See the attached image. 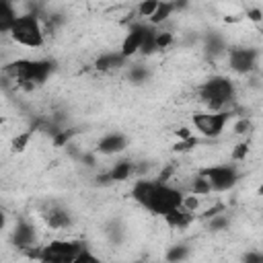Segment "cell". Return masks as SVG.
I'll return each instance as SVG.
<instances>
[{
    "mask_svg": "<svg viewBox=\"0 0 263 263\" xmlns=\"http://www.w3.org/2000/svg\"><path fill=\"white\" fill-rule=\"evenodd\" d=\"M127 148V136L121 132H109L105 134L99 142H97V152L105 154V156H113V154H121Z\"/></svg>",
    "mask_w": 263,
    "mask_h": 263,
    "instance_id": "cell-12",
    "label": "cell"
},
{
    "mask_svg": "<svg viewBox=\"0 0 263 263\" xmlns=\"http://www.w3.org/2000/svg\"><path fill=\"white\" fill-rule=\"evenodd\" d=\"M158 6H160V2H156V0H144L142 4H138V12H140V16H146L150 21L154 16V12L158 10Z\"/></svg>",
    "mask_w": 263,
    "mask_h": 263,
    "instance_id": "cell-24",
    "label": "cell"
},
{
    "mask_svg": "<svg viewBox=\"0 0 263 263\" xmlns=\"http://www.w3.org/2000/svg\"><path fill=\"white\" fill-rule=\"evenodd\" d=\"M134 164L132 162H127V160H119L117 164H113L111 168H109V173L103 177V179H107V181H125V179H129L132 175H134Z\"/></svg>",
    "mask_w": 263,
    "mask_h": 263,
    "instance_id": "cell-16",
    "label": "cell"
},
{
    "mask_svg": "<svg viewBox=\"0 0 263 263\" xmlns=\"http://www.w3.org/2000/svg\"><path fill=\"white\" fill-rule=\"evenodd\" d=\"M129 80L134 82V84H142V82H146L148 80V76H150V72H148V68L144 66V64H134V66H129Z\"/></svg>",
    "mask_w": 263,
    "mask_h": 263,
    "instance_id": "cell-21",
    "label": "cell"
},
{
    "mask_svg": "<svg viewBox=\"0 0 263 263\" xmlns=\"http://www.w3.org/2000/svg\"><path fill=\"white\" fill-rule=\"evenodd\" d=\"M173 43V33H168V31H158V35H156V45H158V49H164V47H168Z\"/></svg>",
    "mask_w": 263,
    "mask_h": 263,
    "instance_id": "cell-25",
    "label": "cell"
},
{
    "mask_svg": "<svg viewBox=\"0 0 263 263\" xmlns=\"http://www.w3.org/2000/svg\"><path fill=\"white\" fill-rule=\"evenodd\" d=\"M179 8V4H175V2H160V6H158V10L154 12V16L148 21L152 27H156V25H160V23H164L175 10Z\"/></svg>",
    "mask_w": 263,
    "mask_h": 263,
    "instance_id": "cell-19",
    "label": "cell"
},
{
    "mask_svg": "<svg viewBox=\"0 0 263 263\" xmlns=\"http://www.w3.org/2000/svg\"><path fill=\"white\" fill-rule=\"evenodd\" d=\"M84 242L80 240H70V238H55L49 240L47 245L31 251V255L39 263H72L76 255L82 251Z\"/></svg>",
    "mask_w": 263,
    "mask_h": 263,
    "instance_id": "cell-5",
    "label": "cell"
},
{
    "mask_svg": "<svg viewBox=\"0 0 263 263\" xmlns=\"http://www.w3.org/2000/svg\"><path fill=\"white\" fill-rule=\"evenodd\" d=\"M51 70L53 64L47 60H18L6 68V74H10L18 84L39 86L49 78Z\"/></svg>",
    "mask_w": 263,
    "mask_h": 263,
    "instance_id": "cell-4",
    "label": "cell"
},
{
    "mask_svg": "<svg viewBox=\"0 0 263 263\" xmlns=\"http://www.w3.org/2000/svg\"><path fill=\"white\" fill-rule=\"evenodd\" d=\"M189 245H185V242H179V245H173V247H168V251H166V261L168 263H183L187 257H189Z\"/></svg>",
    "mask_w": 263,
    "mask_h": 263,
    "instance_id": "cell-20",
    "label": "cell"
},
{
    "mask_svg": "<svg viewBox=\"0 0 263 263\" xmlns=\"http://www.w3.org/2000/svg\"><path fill=\"white\" fill-rule=\"evenodd\" d=\"M189 193L195 195V197H203V195H210V193H212L210 181L205 179V175H203L201 171L191 179V183H189Z\"/></svg>",
    "mask_w": 263,
    "mask_h": 263,
    "instance_id": "cell-18",
    "label": "cell"
},
{
    "mask_svg": "<svg viewBox=\"0 0 263 263\" xmlns=\"http://www.w3.org/2000/svg\"><path fill=\"white\" fill-rule=\"evenodd\" d=\"M242 263H263V251H247Z\"/></svg>",
    "mask_w": 263,
    "mask_h": 263,
    "instance_id": "cell-27",
    "label": "cell"
},
{
    "mask_svg": "<svg viewBox=\"0 0 263 263\" xmlns=\"http://www.w3.org/2000/svg\"><path fill=\"white\" fill-rule=\"evenodd\" d=\"M197 95L208 111H228L226 107L234 101L236 86L226 76H212L197 88Z\"/></svg>",
    "mask_w": 263,
    "mask_h": 263,
    "instance_id": "cell-2",
    "label": "cell"
},
{
    "mask_svg": "<svg viewBox=\"0 0 263 263\" xmlns=\"http://www.w3.org/2000/svg\"><path fill=\"white\" fill-rule=\"evenodd\" d=\"M164 220H166V224H168L171 228H187V226L191 224V220H193V212H189V210H185V208H179L177 212H173V214L166 216Z\"/></svg>",
    "mask_w": 263,
    "mask_h": 263,
    "instance_id": "cell-17",
    "label": "cell"
},
{
    "mask_svg": "<svg viewBox=\"0 0 263 263\" xmlns=\"http://www.w3.org/2000/svg\"><path fill=\"white\" fill-rule=\"evenodd\" d=\"M226 224H228V218L216 214V216L210 220V230H222V228H226Z\"/></svg>",
    "mask_w": 263,
    "mask_h": 263,
    "instance_id": "cell-26",
    "label": "cell"
},
{
    "mask_svg": "<svg viewBox=\"0 0 263 263\" xmlns=\"http://www.w3.org/2000/svg\"><path fill=\"white\" fill-rule=\"evenodd\" d=\"M203 53L210 58V60H216L224 53H228V47H226V39L218 33V31H210L203 35Z\"/></svg>",
    "mask_w": 263,
    "mask_h": 263,
    "instance_id": "cell-13",
    "label": "cell"
},
{
    "mask_svg": "<svg viewBox=\"0 0 263 263\" xmlns=\"http://www.w3.org/2000/svg\"><path fill=\"white\" fill-rule=\"evenodd\" d=\"M230 121V111H203L195 113L191 123L195 132L203 138H220Z\"/></svg>",
    "mask_w": 263,
    "mask_h": 263,
    "instance_id": "cell-6",
    "label": "cell"
},
{
    "mask_svg": "<svg viewBox=\"0 0 263 263\" xmlns=\"http://www.w3.org/2000/svg\"><path fill=\"white\" fill-rule=\"evenodd\" d=\"M41 216L45 218L47 226L53 228V230H64V228L72 226V212L66 205L58 203V201H49Z\"/></svg>",
    "mask_w": 263,
    "mask_h": 263,
    "instance_id": "cell-11",
    "label": "cell"
},
{
    "mask_svg": "<svg viewBox=\"0 0 263 263\" xmlns=\"http://www.w3.org/2000/svg\"><path fill=\"white\" fill-rule=\"evenodd\" d=\"M18 14L14 10V4L8 0H0V33H10L12 25L16 23Z\"/></svg>",
    "mask_w": 263,
    "mask_h": 263,
    "instance_id": "cell-14",
    "label": "cell"
},
{
    "mask_svg": "<svg viewBox=\"0 0 263 263\" xmlns=\"http://www.w3.org/2000/svg\"><path fill=\"white\" fill-rule=\"evenodd\" d=\"M129 193L140 208L162 218L183 208L185 201V193L164 179H136Z\"/></svg>",
    "mask_w": 263,
    "mask_h": 263,
    "instance_id": "cell-1",
    "label": "cell"
},
{
    "mask_svg": "<svg viewBox=\"0 0 263 263\" xmlns=\"http://www.w3.org/2000/svg\"><path fill=\"white\" fill-rule=\"evenodd\" d=\"M150 23H134L132 27H129V31L125 33V37H123V41H121V47H119V51L129 60L134 53H140V49H142V45H144V41H146V35H148V31H150Z\"/></svg>",
    "mask_w": 263,
    "mask_h": 263,
    "instance_id": "cell-9",
    "label": "cell"
},
{
    "mask_svg": "<svg viewBox=\"0 0 263 263\" xmlns=\"http://www.w3.org/2000/svg\"><path fill=\"white\" fill-rule=\"evenodd\" d=\"M10 39L27 49H39L45 45V27L39 18V14L35 12H25L18 14L16 23L10 29Z\"/></svg>",
    "mask_w": 263,
    "mask_h": 263,
    "instance_id": "cell-3",
    "label": "cell"
},
{
    "mask_svg": "<svg viewBox=\"0 0 263 263\" xmlns=\"http://www.w3.org/2000/svg\"><path fill=\"white\" fill-rule=\"evenodd\" d=\"M127 62V58L121 53V51H109V53H103L99 60H97V68L99 70H117L121 68L123 64Z\"/></svg>",
    "mask_w": 263,
    "mask_h": 263,
    "instance_id": "cell-15",
    "label": "cell"
},
{
    "mask_svg": "<svg viewBox=\"0 0 263 263\" xmlns=\"http://www.w3.org/2000/svg\"><path fill=\"white\" fill-rule=\"evenodd\" d=\"M205 175V179L210 181V187H212V193H224V191H230L238 179H240V173L236 168V164H214V166H208L201 171Z\"/></svg>",
    "mask_w": 263,
    "mask_h": 263,
    "instance_id": "cell-7",
    "label": "cell"
},
{
    "mask_svg": "<svg viewBox=\"0 0 263 263\" xmlns=\"http://www.w3.org/2000/svg\"><path fill=\"white\" fill-rule=\"evenodd\" d=\"M72 263H103V259H101V257H99L90 247H86V245H84V247H82V251L76 255V259H74Z\"/></svg>",
    "mask_w": 263,
    "mask_h": 263,
    "instance_id": "cell-23",
    "label": "cell"
},
{
    "mask_svg": "<svg viewBox=\"0 0 263 263\" xmlns=\"http://www.w3.org/2000/svg\"><path fill=\"white\" fill-rule=\"evenodd\" d=\"M259 195H263V185H261V187H259Z\"/></svg>",
    "mask_w": 263,
    "mask_h": 263,
    "instance_id": "cell-30",
    "label": "cell"
},
{
    "mask_svg": "<svg viewBox=\"0 0 263 263\" xmlns=\"http://www.w3.org/2000/svg\"><path fill=\"white\" fill-rule=\"evenodd\" d=\"M156 35H158V31H156L154 27H150V31H148V35H146V41H144V45H142V49H140V53H142V55H150V53L158 51Z\"/></svg>",
    "mask_w": 263,
    "mask_h": 263,
    "instance_id": "cell-22",
    "label": "cell"
},
{
    "mask_svg": "<svg viewBox=\"0 0 263 263\" xmlns=\"http://www.w3.org/2000/svg\"><path fill=\"white\" fill-rule=\"evenodd\" d=\"M238 150L234 152V158H242L245 154H247V144H240V146H236Z\"/></svg>",
    "mask_w": 263,
    "mask_h": 263,
    "instance_id": "cell-29",
    "label": "cell"
},
{
    "mask_svg": "<svg viewBox=\"0 0 263 263\" xmlns=\"http://www.w3.org/2000/svg\"><path fill=\"white\" fill-rule=\"evenodd\" d=\"M257 60H259V51L255 47L238 45V47H230L228 49L230 70H234L236 74H249V72H253L257 68Z\"/></svg>",
    "mask_w": 263,
    "mask_h": 263,
    "instance_id": "cell-8",
    "label": "cell"
},
{
    "mask_svg": "<svg viewBox=\"0 0 263 263\" xmlns=\"http://www.w3.org/2000/svg\"><path fill=\"white\" fill-rule=\"evenodd\" d=\"M251 129V121L249 119H238L236 123H234V132L236 134H247Z\"/></svg>",
    "mask_w": 263,
    "mask_h": 263,
    "instance_id": "cell-28",
    "label": "cell"
},
{
    "mask_svg": "<svg viewBox=\"0 0 263 263\" xmlns=\"http://www.w3.org/2000/svg\"><path fill=\"white\" fill-rule=\"evenodd\" d=\"M12 242H14L16 249L31 253L37 247V230H35V224L29 222L27 218L16 220V224L12 228Z\"/></svg>",
    "mask_w": 263,
    "mask_h": 263,
    "instance_id": "cell-10",
    "label": "cell"
}]
</instances>
